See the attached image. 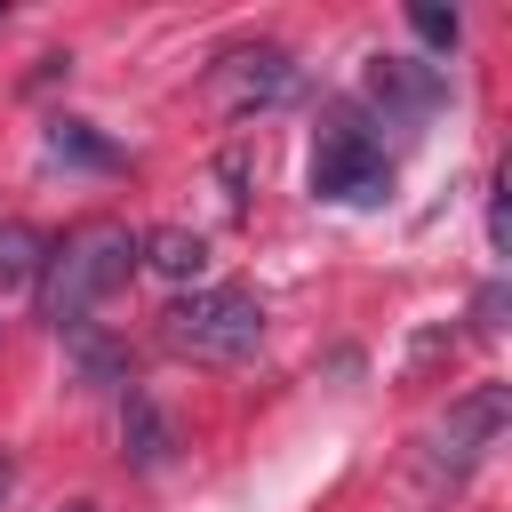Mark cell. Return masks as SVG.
<instances>
[{
    "instance_id": "6da1fadb",
    "label": "cell",
    "mask_w": 512,
    "mask_h": 512,
    "mask_svg": "<svg viewBox=\"0 0 512 512\" xmlns=\"http://www.w3.org/2000/svg\"><path fill=\"white\" fill-rule=\"evenodd\" d=\"M128 272H136V232H128V224L96 216V224L64 232V240L48 248V264H40V320L64 328V336H80L88 312H96L112 288H128Z\"/></svg>"
},
{
    "instance_id": "7a4b0ae2",
    "label": "cell",
    "mask_w": 512,
    "mask_h": 512,
    "mask_svg": "<svg viewBox=\"0 0 512 512\" xmlns=\"http://www.w3.org/2000/svg\"><path fill=\"white\" fill-rule=\"evenodd\" d=\"M160 344L184 352V360H208V368H232V360H256L264 344V304L248 288H192L160 312Z\"/></svg>"
},
{
    "instance_id": "3957f363",
    "label": "cell",
    "mask_w": 512,
    "mask_h": 512,
    "mask_svg": "<svg viewBox=\"0 0 512 512\" xmlns=\"http://www.w3.org/2000/svg\"><path fill=\"white\" fill-rule=\"evenodd\" d=\"M504 424H512V392L504 384H472L464 400H448V416L424 432V480L432 488H456L464 472H480L488 464V448L504 440Z\"/></svg>"
},
{
    "instance_id": "277c9868",
    "label": "cell",
    "mask_w": 512,
    "mask_h": 512,
    "mask_svg": "<svg viewBox=\"0 0 512 512\" xmlns=\"http://www.w3.org/2000/svg\"><path fill=\"white\" fill-rule=\"evenodd\" d=\"M312 192L344 200V208H368V200L392 192V152L368 136V120H352V112L320 120V136H312Z\"/></svg>"
},
{
    "instance_id": "5b68a950",
    "label": "cell",
    "mask_w": 512,
    "mask_h": 512,
    "mask_svg": "<svg viewBox=\"0 0 512 512\" xmlns=\"http://www.w3.org/2000/svg\"><path fill=\"white\" fill-rule=\"evenodd\" d=\"M296 88V64L280 56V48H240V56H224V72H216V96L232 104V112H248V104H280Z\"/></svg>"
},
{
    "instance_id": "8992f818",
    "label": "cell",
    "mask_w": 512,
    "mask_h": 512,
    "mask_svg": "<svg viewBox=\"0 0 512 512\" xmlns=\"http://www.w3.org/2000/svg\"><path fill=\"white\" fill-rule=\"evenodd\" d=\"M368 96L392 104V112H432V104H440V72H432V64H400V56H376Z\"/></svg>"
},
{
    "instance_id": "52a82bcc",
    "label": "cell",
    "mask_w": 512,
    "mask_h": 512,
    "mask_svg": "<svg viewBox=\"0 0 512 512\" xmlns=\"http://www.w3.org/2000/svg\"><path fill=\"white\" fill-rule=\"evenodd\" d=\"M136 264H152L160 280H200V272H208V248H200V232L160 224V232H144V240H136Z\"/></svg>"
},
{
    "instance_id": "ba28073f",
    "label": "cell",
    "mask_w": 512,
    "mask_h": 512,
    "mask_svg": "<svg viewBox=\"0 0 512 512\" xmlns=\"http://www.w3.org/2000/svg\"><path fill=\"white\" fill-rule=\"evenodd\" d=\"M120 440H128V456H136L144 472H160V464H168V448H176V440H168V424H160V408H152L144 392H128V408H120Z\"/></svg>"
},
{
    "instance_id": "9c48e42d",
    "label": "cell",
    "mask_w": 512,
    "mask_h": 512,
    "mask_svg": "<svg viewBox=\"0 0 512 512\" xmlns=\"http://www.w3.org/2000/svg\"><path fill=\"white\" fill-rule=\"evenodd\" d=\"M40 264H48V240H40L32 224H0V288L40 280Z\"/></svg>"
},
{
    "instance_id": "30bf717a",
    "label": "cell",
    "mask_w": 512,
    "mask_h": 512,
    "mask_svg": "<svg viewBox=\"0 0 512 512\" xmlns=\"http://www.w3.org/2000/svg\"><path fill=\"white\" fill-rule=\"evenodd\" d=\"M48 152H56V160H80V168H120V152L96 144L80 120H56V128H48Z\"/></svg>"
},
{
    "instance_id": "8fae6325",
    "label": "cell",
    "mask_w": 512,
    "mask_h": 512,
    "mask_svg": "<svg viewBox=\"0 0 512 512\" xmlns=\"http://www.w3.org/2000/svg\"><path fill=\"white\" fill-rule=\"evenodd\" d=\"M408 32H416V40L432 48V56H448V48L464 40V24H456V8H432V0H416V8H408Z\"/></svg>"
},
{
    "instance_id": "7c38bea8",
    "label": "cell",
    "mask_w": 512,
    "mask_h": 512,
    "mask_svg": "<svg viewBox=\"0 0 512 512\" xmlns=\"http://www.w3.org/2000/svg\"><path fill=\"white\" fill-rule=\"evenodd\" d=\"M8 488H16V456L0 448V504H8Z\"/></svg>"
},
{
    "instance_id": "4fadbf2b",
    "label": "cell",
    "mask_w": 512,
    "mask_h": 512,
    "mask_svg": "<svg viewBox=\"0 0 512 512\" xmlns=\"http://www.w3.org/2000/svg\"><path fill=\"white\" fill-rule=\"evenodd\" d=\"M56 512H96V504H88V496H72V504H56Z\"/></svg>"
}]
</instances>
